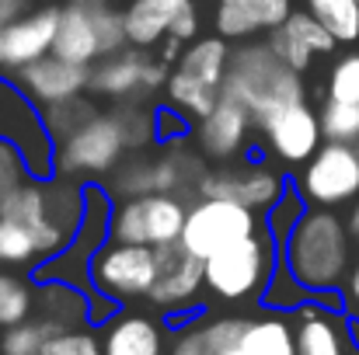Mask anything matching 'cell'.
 <instances>
[{"label": "cell", "mask_w": 359, "mask_h": 355, "mask_svg": "<svg viewBox=\"0 0 359 355\" xmlns=\"http://www.w3.org/2000/svg\"><path fill=\"white\" fill-rule=\"evenodd\" d=\"M39 265H42V258H39V247H35L32 234L21 223L0 216V268H14V272L28 268V272H35Z\"/></svg>", "instance_id": "cell-30"}, {"label": "cell", "mask_w": 359, "mask_h": 355, "mask_svg": "<svg viewBox=\"0 0 359 355\" xmlns=\"http://www.w3.org/2000/svg\"><path fill=\"white\" fill-rule=\"evenodd\" d=\"M321 116V132L325 143H353L359 146V105H346V102H328L318 109Z\"/></svg>", "instance_id": "cell-33"}, {"label": "cell", "mask_w": 359, "mask_h": 355, "mask_svg": "<svg viewBox=\"0 0 359 355\" xmlns=\"http://www.w3.org/2000/svg\"><path fill=\"white\" fill-rule=\"evenodd\" d=\"M206 157L185 143H161V150H136L102 181L109 195L133 199V195H182L199 199V181L206 178Z\"/></svg>", "instance_id": "cell-5"}, {"label": "cell", "mask_w": 359, "mask_h": 355, "mask_svg": "<svg viewBox=\"0 0 359 355\" xmlns=\"http://www.w3.org/2000/svg\"><path fill=\"white\" fill-rule=\"evenodd\" d=\"M192 118L182 116L178 109H171V105H164V109H157V143H182V139H189L192 136Z\"/></svg>", "instance_id": "cell-39"}, {"label": "cell", "mask_w": 359, "mask_h": 355, "mask_svg": "<svg viewBox=\"0 0 359 355\" xmlns=\"http://www.w3.org/2000/svg\"><path fill=\"white\" fill-rule=\"evenodd\" d=\"M269 39V46L276 49V56L286 63V67H293L297 74H304V70H311V63L318 60V56H332L335 49H339V42H335V35L314 18V14H307V11H293L290 18H286V25H279L272 35H265Z\"/></svg>", "instance_id": "cell-24"}, {"label": "cell", "mask_w": 359, "mask_h": 355, "mask_svg": "<svg viewBox=\"0 0 359 355\" xmlns=\"http://www.w3.org/2000/svg\"><path fill=\"white\" fill-rule=\"evenodd\" d=\"M241 349H244V355H300L297 352V335H293L290 314L265 310L262 317L248 321Z\"/></svg>", "instance_id": "cell-26"}, {"label": "cell", "mask_w": 359, "mask_h": 355, "mask_svg": "<svg viewBox=\"0 0 359 355\" xmlns=\"http://www.w3.org/2000/svg\"><path fill=\"white\" fill-rule=\"evenodd\" d=\"M293 188L307 206L335 209L359 199V146L353 143H325L304 167H297Z\"/></svg>", "instance_id": "cell-13"}, {"label": "cell", "mask_w": 359, "mask_h": 355, "mask_svg": "<svg viewBox=\"0 0 359 355\" xmlns=\"http://www.w3.org/2000/svg\"><path fill=\"white\" fill-rule=\"evenodd\" d=\"M122 0H60L56 56L95 67L98 60L126 49Z\"/></svg>", "instance_id": "cell-8"}, {"label": "cell", "mask_w": 359, "mask_h": 355, "mask_svg": "<svg viewBox=\"0 0 359 355\" xmlns=\"http://www.w3.org/2000/svg\"><path fill=\"white\" fill-rule=\"evenodd\" d=\"M157 247L109 240L91 261V286L112 303L147 300L157 282Z\"/></svg>", "instance_id": "cell-14"}, {"label": "cell", "mask_w": 359, "mask_h": 355, "mask_svg": "<svg viewBox=\"0 0 359 355\" xmlns=\"http://www.w3.org/2000/svg\"><path fill=\"white\" fill-rule=\"evenodd\" d=\"M258 132L265 136V146H269V153L279 167H304L325 146L321 116L307 102L279 109L276 116H269L262 122Z\"/></svg>", "instance_id": "cell-21"}, {"label": "cell", "mask_w": 359, "mask_h": 355, "mask_svg": "<svg viewBox=\"0 0 359 355\" xmlns=\"http://www.w3.org/2000/svg\"><path fill=\"white\" fill-rule=\"evenodd\" d=\"M189 216V199L182 195H133L112 209V240L168 247L178 244Z\"/></svg>", "instance_id": "cell-12"}, {"label": "cell", "mask_w": 359, "mask_h": 355, "mask_svg": "<svg viewBox=\"0 0 359 355\" xmlns=\"http://www.w3.org/2000/svg\"><path fill=\"white\" fill-rule=\"evenodd\" d=\"M283 261L314 296L342 293L353 272V230L335 209L307 206L300 223L283 244Z\"/></svg>", "instance_id": "cell-2"}, {"label": "cell", "mask_w": 359, "mask_h": 355, "mask_svg": "<svg viewBox=\"0 0 359 355\" xmlns=\"http://www.w3.org/2000/svg\"><path fill=\"white\" fill-rule=\"evenodd\" d=\"M28 181H32V171H28L25 157H21L11 143L0 139V209H4Z\"/></svg>", "instance_id": "cell-38"}, {"label": "cell", "mask_w": 359, "mask_h": 355, "mask_svg": "<svg viewBox=\"0 0 359 355\" xmlns=\"http://www.w3.org/2000/svg\"><path fill=\"white\" fill-rule=\"evenodd\" d=\"M60 35V0H42L21 21L0 32V74L14 77L25 67L53 56Z\"/></svg>", "instance_id": "cell-20"}, {"label": "cell", "mask_w": 359, "mask_h": 355, "mask_svg": "<svg viewBox=\"0 0 359 355\" xmlns=\"http://www.w3.org/2000/svg\"><path fill=\"white\" fill-rule=\"evenodd\" d=\"M231 42L224 35H199L182 60L171 67V77L164 84V98L171 109H178L182 116L192 122L206 118L217 102L224 98L227 88V67H231Z\"/></svg>", "instance_id": "cell-6"}, {"label": "cell", "mask_w": 359, "mask_h": 355, "mask_svg": "<svg viewBox=\"0 0 359 355\" xmlns=\"http://www.w3.org/2000/svg\"><path fill=\"white\" fill-rule=\"evenodd\" d=\"M84 213H88V185L74 178H60V174L46 181L32 178L0 209V216L21 223L32 234L42 265L70 247V240L84 223Z\"/></svg>", "instance_id": "cell-3"}, {"label": "cell", "mask_w": 359, "mask_h": 355, "mask_svg": "<svg viewBox=\"0 0 359 355\" xmlns=\"http://www.w3.org/2000/svg\"><path fill=\"white\" fill-rule=\"evenodd\" d=\"M35 314V282L14 268H0V331Z\"/></svg>", "instance_id": "cell-27"}, {"label": "cell", "mask_w": 359, "mask_h": 355, "mask_svg": "<svg viewBox=\"0 0 359 355\" xmlns=\"http://www.w3.org/2000/svg\"><path fill=\"white\" fill-rule=\"evenodd\" d=\"M255 129H258L255 116L241 105L238 98L224 95L210 116L199 118V122L192 125V136H189V139H192V146H196L213 167H220V164H238V160L248 157V150H251V132H255Z\"/></svg>", "instance_id": "cell-18"}, {"label": "cell", "mask_w": 359, "mask_h": 355, "mask_svg": "<svg viewBox=\"0 0 359 355\" xmlns=\"http://www.w3.org/2000/svg\"><path fill=\"white\" fill-rule=\"evenodd\" d=\"M304 213H307V202H304V195L290 185V188H286V195H283V199L272 206V213L265 216V227H269L272 237L279 240V247L286 244V237L293 234V227L300 223V216H304Z\"/></svg>", "instance_id": "cell-37"}, {"label": "cell", "mask_w": 359, "mask_h": 355, "mask_svg": "<svg viewBox=\"0 0 359 355\" xmlns=\"http://www.w3.org/2000/svg\"><path fill=\"white\" fill-rule=\"evenodd\" d=\"M262 223H265V216H258L255 209L241 206L234 199L199 195V199L189 202V216H185V230H182V247L206 261L217 251L238 244L244 237L258 234Z\"/></svg>", "instance_id": "cell-11"}, {"label": "cell", "mask_w": 359, "mask_h": 355, "mask_svg": "<svg viewBox=\"0 0 359 355\" xmlns=\"http://www.w3.org/2000/svg\"><path fill=\"white\" fill-rule=\"evenodd\" d=\"M0 139L25 157L32 178L39 181L56 178V143L49 136L42 109L18 88L14 77L4 74H0Z\"/></svg>", "instance_id": "cell-9"}, {"label": "cell", "mask_w": 359, "mask_h": 355, "mask_svg": "<svg viewBox=\"0 0 359 355\" xmlns=\"http://www.w3.org/2000/svg\"><path fill=\"white\" fill-rule=\"evenodd\" d=\"M279 261H283V247L272 237V230L262 223L258 234L244 237L238 244L217 251L213 258H206V289L224 303L262 300Z\"/></svg>", "instance_id": "cell-7"}, {"label": "cell", "mask_w": 359, "mask_h": 355, "mask_svg": "<svg viewBox=\"0 0 359 355\" xmlns=\"http://www.w3.org/2000/svg\"><path fill=\"white\" fill-rule=\"evenodd\" d=\"M304 11L314 14L339 46L359 42V0H304Z\"/></svg>", "instance_id": "cell-28"}, {"label": "cell", "mask_w": 359, "mask_h": 355, "mask_svg": "<svg viewBox=\"0 0 359 355\" xmlns=\"http://www.w3.org/2000/svg\"><path fill=\"white\" fill-rule=\"evenodd\" d=\"M290 324L300 355H359L353 317L346 314L339 293L311 296L290 314Z\"/></svg>", "instance_id": "cell-17"}, {"label": "cell", "mask_w": 359, "mask_h": 355, "mask_svg": "<svg viewBox=\"0 0 359 355\" xmlns=\"http://www.w3.org/2000/svg\"><path fill=\"white\" fill-rule=\"evenodd\" d=\"M293 0H217L213 4V32L227 42H251L272 35L293 14Z\"/></svg>", "instance_id": "cell-23"}, {"label": "cell", "mask_w": 359, "mask_h": 355, "mask_svg": "<svg viewBox=\"0 0 359 355\" xmlns=\"http://www.w3.org/2000/svg\"><path fill=\"white\" fill-rule=\"evenodd\" d=\"M157 282L147 296L161 314H192L199 310V296L206 289V261L178 244L157 247Z\"/></svg>", "instance_id": "cell-19"}, {"label": "cell", "mask_w": 359, "mask_h": 355, "mask_svg": "<svg viewBox=\"0 0 359 355\" xmlns=\"http://www.w3.org/2000/svg\"><path fill=\"white\" fill-rule=\"evenodd\" d=\"M102 112L95 102H88L84 95L81 98H74V102H63V105H53V109H42V116H46V125H49V136H53V143L60 146L63 139H70L88 118H95Z\"/></svg>", "instance_id": "cell-32"}, {"label": "cell", "mask_w": 359, "mask_h": 355, "mask_svg": "<svg viewBox=\"0 0 359 355\" xmlns=\"http://www.w3.org/2000/svg\"><path fill=\"white\" fill-rule=\"evenodd\" d=\"M42 355H105V345H102V331L84 324V328H63L56 331Z\"/></svg>", "instance_id": "cell-36"}, {"label": "cell", "mask_w": 359, "mask_h": 355, "mask_svg": "<svg viewBox=\"0 0 359 355\" xmlns=\"http://www.w3.org/2000/svg\"><path fill=\"white\" fill-rule=\"evenodd\" d=\"M346 223H349V230H353V237H359V202L353 206V213H349V220H346Z\"/></svg>", "instance_id": "cell-43"}, {"label": "cell", "mask_w": 359, "mask_h": 355, "mask_svg": "<svg viewBox=\"0 0 359 355\" xmlns=\"http://www.w3.org/2000/svg\"><path fill=\"white\" fill-rule=\"evenodd\" d=\"M18 88L39 105V109H53L63 102L81 98L91 88V67L84 63H70L63 56H46L32 67H25L21 74H14Z\"/></svg>", "instance_id": "cell-22"}, {"label": "cell", "mask_w": 359, "mask_h": 355, "mask_svg": "<svg viewBox=\"0 0 359 355\" xmlns=\"http://www.w3.org/2000/svg\"><path fill=\"white\" fill-rule=\"evenodd\" d=\"M126 42L136 49H157L164 39L192 46L199 39V0H122Z\"/></svg>", "instance_id": "cell-15"}, {"label": "cell", "mask_w": 359, "mask_h": 355, "mask_svg": "<svg viewBox=\"0 0 359 355\" xmlns=\"http://www.w3.org/2000/svg\"><path fill=\"white\" fill-rule=\"evenodd\" d=\"M314 293L311 289H304L300 282H297V275L286 268V261H279V268H276V275H272V282H269V289H265V296H262V303L269 307V310H279V314H293L300 303H307Z\"/></svg>", "instance_id": "cell-34"}, {"label": "cell", "mask_w": 359, "mask_h": 355, "mask_svg": "<svg viewBox=\"0 0 359 355\" xmlns=\"http://www.w3.org/2000/svg\"><path fill=\"white\" fill-rule=\"evenodd\" d=\"M171 355H206V349H203V338H199V324H185V328L178 331Z\"/></svg>", "instance_id": "cell-40"}, {"label": "cell", "mask_w": 359, "mask_h": 355, "mask_svg": "<svg viewBox=\"0 0 359 355\" xmlns=\"http://www.w3.org/2000/svg\"><path fill=\"white\" fill-rule=\"evenodd\" d=\"M42 0H0V32L11 28L14 21H21L28 11H35Z\"/></svg>", "instance_id": "cell-41"}, {"label": "cell", "mask_w": 359, "mask_h": 355, "mask_svg": "<svg viewBox=\"0 0 359 355\" xmlns=\"http://www.w3.org/2000/svg\"><path fill=\"white\" fill-rule=\"evenodd\" d=\"M286 188H290L286 174L272 164H262V160H238V164L210 167L206 178L199 181V195L234 199L241 206L255 209L258 216H269L272 206L286 195Z\"/></svg>", "instance_id": "cell-16"}, {"label": "cell", "mask_w": 359, "mask_h": 355, "mask_svg": "<svg viewBox=\"0 0 359 355\" xmlns=\"http://www.w3.org/2000/svg\"><path fill=\"white\" fill-rule=\"evenodd\" d=\"M325 98L328 102L359 105V46L356 49H346L342 56L332 60L328 77H325Z\"/></svg>", "instance_id": "cell-31"}, {"label": "cell", "mask_w": 359, "mask_h": 355, "mask_svg": "<svg viewBox=\"0 0 359 355\" xmlns=\"http://www.w3.org/2000/svg\"><path fill=\"white\" fill-rule=\"evenodd\" d=\"M199 324V338L206 355H220L241 349L244 331H248V317H213V321H196Z\"/></svg>", "instance_id": "cell-35"}, {"label": "cell", "mask_w": 359, "mask_h": 355, "mask_svg": "<svg viewBox=\"0 0 359 355\" xmlns=\"http://www.w3.org/2000/svg\"><path fill=\"white\" fill-rule=\"evenodd\" d=\"M168 77H171V67L157 53L126 46V49L98 60L91 67V88L88 91L95 98H105V102H116V105H140L143 98L164 91Z\"/></svg>", "instance_id": "cell-10"}, {"label": "cell", "mask_w": 359, "mask_h": 355, "mask_svg": "<svg viewBox=\"0 0 359 355\" xmlns=\"http://www.w3.org/2000/svg\"><path fill=\"white\" fill-rule=\"evenodd\" d=\"M220 355H244V349H231V352H220Z\"/></svg>", "instance_id": "cell-44"}, {"label": "cell", "mask_w": 359, "mask_h": 355, "mask_svg": "<svg viewBox=\"0 0 359 355\" xmlns=\"http://www.w3.org/2000/svg\"><path fill=\"white\" fill-rule=\"evenodd\" d=\"M56 331H63V328H56L46 317H28V321L0 331V355H42L46 342Z\"/></svg>", "instance_id": "cell-29"}, {"label": "cell", "mask_w": 359, "mask_h": 355, "mask_svg": "<svg viewBox=\"0 0 359 355\" xmlns=\"http://www.w3.org/2000/svg\"><path fill=\"white\" fill-rule=\"evenodd\" d=\"M157 143V109L116 105L88 118L70 139L56 146V174L74 181H105L136 150Z\"/></svg>", "instance_id": "cell-1"}, {"label": "cell", "mask_w": 359, "mask_h": 355, "mask_svg": "<svg viewBox=\"0 0 359 355\" xmlns=\"http://www.w3.org/2000/svg\"><path fill=\"white\" fill-rule=\"evenodd\" d=\"M224 95L238 98L262 129V122L276 116L279 109L307 102V84L304 74H297L276 56L269 39H251V42H238V49L231 53Z\"/></svg>", "instance_id": "cell-4"}, {"label": "cell", "mask_w": 359, "mask_h": 355, "mask_svg": "<svg viewBox=\"0 0 359 355\" xmlns=\"http://www.w3.org/2000/svg\"><path fill=\"white\" fill-rule=\"evenodd\" d=\"M105 355H168V331L157 317L119 310L109 324H102Z\"/></svg>", "instance_id": "cell-25"}, {"label": "cell", "mask_w": 359, "mask_h": 355, "mask_svg": "<svg viewBox=\"0 0 359 355\" xmlns=\"http://www.w3.org/2000/svg\"><path fill=\"white\" fill-rule=\"evenodd\" d=\"M342 303H346V314L353 321H359V261L353 265V272H349V279L342 286Z\"/></svg>", "instance_id": "cell-42"}]
</instances>
